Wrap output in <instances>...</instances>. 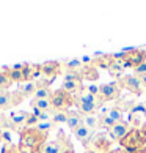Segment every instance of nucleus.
<instances>
[{
  "label": "nucleus",
  "mask_w": 146,
  "mask_h": 153,
  "mask_svg": "<svg viewBox=\"0 0 146 153\" xmlns=\"http://www.w3.org/2000/svg\"><path fill=\"white\" fill-rule=\"evenodd\" d=\"M49 134L39 131L36 126L24 128L19 133V144L18 149L21 153H38L39 149L47 142Z\"/></svg>",
  "instance_id": "obj_1"
},
{
  "label": "nucleus",
  "mask_w": 146,
  "mask_h": 153,
  "mask_svg": "<svg viewBox=\"0 0 146 153\" xmlns=\"http://www.w3.org/2000/svg\"><path fill=\"white\" fill-rule=\"evenodd\" d=\"M120 145L123 147V149H126L129 153L145 150V145H146V129L143 126L132 128L131 131H129V134L120 142Z\"/></svg>",
  "instance_id": "obj_2"
},
{
  "label": "nucleus",
  "mask_w": 146,
  "mask_h": 153,
  "mask_svg": "<svg viewBox=\"0 0 146 153\" xmlns=\"http://www.w3.org/2000/svg\"><path fill=\"white\" fill-rule=\"evenodd\" d=\"M68 150H74L72 149V142L69 140V137L65 134L63 129H58L57 139L54 140H47L38 153H66Z\"/></svg>",
  "instance_id": "obj_3"
},
{
  "label": "nucleus",
  "mask_w": 146,
  "mask_h": 153,
  "mask_svg": "<svg viewBox=\"0 0 146 153\" xmlns=\"http://www.w3.org/2000/svg\"><path fill=\"white\" fill-rule=\"evenodd\" d=\"M50 101H52V107L55 111H69V107H74L76 104L74 96L69 95L68 92H65L63 88L54 90Z\"/></svg>",
  "instance_id": "obj_4"
},
{
  "label": "nucleus",
  "mask_w": 146,
  "mask_h": 153,
  "mask_svg": "<svg viewBox=\"0 0 146 153\" xmlns=\"http://www.w3.org/2000/svg\"><path fill=\"white\" fill-rule=\"evenodd\" d=\"M118 85L120 88H126L129 90L131 93L134 95H142L143 92V79L138 77L137 74H126V76H121L118 79Z\"/></svg>",
  "instance_id": "obj_5"
},
{
  "label": "nucleus",
  "mask_w": 146,
  "mask_h": 153,
  "mask_svg": "<svg viewBox=\"0 0 146 153\" xmlns=\"http://www.w3.org/2000/svg\"><path fill=\"white\" fill-rule=\"evenodd\" d=\"M113 144V140L110 139L109 134H94V137L91 139L88 147H91V152L94 153H109L110 152V147Z\"/></svg>",
  "instance_id": "obj_6"
},
{
  "label": "nucleus",
  "mask_w": 146,
  "mask_h": 153,
  "mask_svg": "<svg viewBox=\"0 0 146 153\" xmlns=\"http://www.w3.org/2000/svg\"><path fill=\"white\" fill-rule=\"evenodd\" d=\"M127 52V57L124 60L126 68H137L138 65H142L146 62V51L142 49H124Z\"/></svg>",
  "instance_id": "obj_7"
},
{
  "label": "nucleus",
  "mask_w": 146,
  "mask_h": 153,
  "mask_svg": "<svg viewBox=\"0 0 146 153\" xmlns=\"http://www.w3.org/2000/svg\"><path fill=\"white\" fill-rule=\"evenodd\" d=\"M99 95L102 96L105 101H113L121 96V88L118 85V82H109L99 85Z\"/></svg>",
  "instance_id": "obj_8"
},
{
  "label": "nucleus",
  "mask_w": 146,
  "mask_h": 153,
  "mask_svg": "<svg viewBox=\"0 0 146 153\" xmlns=\"http://www.w3.org/2000/svg\"><path fill=\"white\" fill-rule=\"evenodd\" d=\"M131 129H132L131 123H127V122H120V123H115L113 126L109 129V136H110L112 140L121 142V140L129 134V131H131Z\"/></svg>",
  "instance_id": "obj_9"
},
{
  "label": "nucleus",
  "mask_w": 146,
  "mask_h": 153,
  "mask_svg": "<svg viewBox=\"0 0 146 153\" xmlns=\"http://www.w3.org/2000/svg\"><path fill=\"white\" fill-rule=\"evenodd\" d=\"M60 73H61V63L60 62L49 60V62L41 63V74H43V77L49 79V81H54Z\"/></svg>",
  "instance_id": "obj_10"
},
{
  "label": "nucleus",
  "mask_w": 146,
  "mask_h": 153,
  "mask_svg": "<svg viewBox=\"0 0 146 153\" xmlns=\"http://www.w3.org/2000/svg\"><path fill=\"white\" fill-rule=\"evenodd\" d=\"M74 136H76V139H77L82 145L88 147L90 142H91V139L94 137V131H91L90 128H87L85 125H82V126H79L76 131H74Z\"/></svg>",
  "instance_id": "obj_11"
},
{
  "label": "nucleus",
  "mask_w": 146,
  "mask_h": 153,
  "mask_svg": "<svg viewBox=\"0 0 146 153\" xmlns=\"http://www.w3.org/2000/svg\"><path fill=\"white\" fill-rule=\"evenodd\" d=\"M115 62V57H113V54H102V52H96L94 54V59L91 62V65L94 68H107L109 70V66L112 65Z\"/></svg>",
  "instance_id": "obj_12"
},
{
  "label": "nucleus",
  "mask_w": 146,
  "mask_h": 153,
  "mask_svg": "<svg viewBox=\"0 0 146 153\" xmlns=\"http://www.w3.org/2000/svg\"><path fill=\"white\" fill-rule=\"evenodd\" d=\"M66 125H68L69 129L74 133L79 126H82V125H83V114H80L77 109H69L68 111V122H66Z\"/></svg>",
  "instance_id": "obj_13"
},
{
  "label": "nucleus",
  "mask_w": 146,
  "mask_h": 153,
  "mask_svg": "<svg viewBox=\"0 0 146 153\" xmlns=\"http://www.w3.org/2000/svg\"><path fill=\"white\" fill-rule=\"evenodd\" d=\"M29 117H30V112H25V111H14V112H11V114H10V120L13 122L16 126H18L19 133H21L22 129L25 128V123H27V120H29Z\"/></svg>",
  "instance_id": "obj_14"
},
{
  "label": "nucleus",
  "mask_w": 146,
  "mask_h": 153,
  "mask_svg": "<svg viewBox=\"0 0 146 153\" xmlns=\"http://www.w3.org/2000/svg\"><path fill=\"white\" fill-rule=\"evenodd\" d=\"M79 74H80L82 81H98L99 79V71L93 65H83L79 70Z\"/></svg>",
  "instance_id": "obj_15"
},
{
  "label": "nucleus",
  "mask_w": 146,
  "mask_h": 153,
  "mask_svg": "<svg viewBox=\"0 0 146 153\" xmlns=\"http://www.w3.org/2000/svg\"><path fill=\"white\" fill-rule=\"evenodd\" d=\"M30 107H32L33 111H39V112L54 111L52 101H50V100H36V98H33V100L30 101Z\"/></svg>",
  "instance_id": "obj_16"
},
{
  "label": "nucleus",
  "mask_w": 146,
  "mask_h": 153,
  "mask_svg": "<svg viewBox=\"0 0 146 153\" xmlns=\"http://www.w3.org/2000/svg\"><path fill=\"white\" fill-rule=\"evenodd\" d=\"M61 88L65 90V92H68L69 95H72L76 98V96H79L83 90H85V87H83L82 82H63V85H61Z\"/></svg>",
  "instance_id": "obj_17"
},
{
  "label": "nucleus",
  "mask_w": 146,
  "mask_h": 153,
  "mask_svg": "<svg viewBox=\"0 0 146 153\" xmlns=\"http://www.w3.org/2000/svg\"><path fill=\"white\" fill-rule=\"evenodd\" d=\"M83 125H85L87 128H90L91 131H96L99 129V114H87L83 115Z\"/></svg>",
  "instance_id": "obj_18"
},
{
  "label": "nucleus",
  "mask_w": 146,
  "mask_h": 153,
  "mask_svg": "<svg viewBox=\"0 0 146 153\" xmlns=\"http://www.w3.org/2000/svg\"><path fill=\"white\" fill-rule=\"evenodd\" d=\"M18 92L24 96H30V95H35V92H36V85H35V82H21V84H18Z\"/></svg>",
  "instance_id": "obj_19"
},
{
  "label": "nucleus",
  "mask_w": 146,
  "mask_h": 153,
  "mask_svg": "<svg viewBox=\"0 0 146 153\" xmlns=\"http://www.w3.org/2000/svg\"><path fill=\"white\" fill-rule=\"evenodd\" d=\"M124 62H121V60H115L113 63H112L110 66H109V73L113 77H118L120 79L121 76H123V71H124Z\"/></svg>",
  "instance_id": "obj_20"
},
{
  "label": "nucleus",
  "mask_w": 146,
  "mask_h": 153,
  "mask_svg": "<svg viewBox=\"0 0 146 153\" xmlns=\"http://www.w3.org/2000/svg\"><path fill=\"white\" fill-rule=\"evenodd\" d=\"M10 107H13L11 92H0V111L10 109Z\"/></svg>",
  "instance_id": "obj_21"
},
{
  "label": "nucleus",
  "mask_w": 146,
  "mask_h": 153,
  "mask_svg": "<svg viewBox=\"0 0 146 153\" xmlns=\"http://www.w3.org/2000/svg\"><path fill=\"white\" fill-rule=\"evenodd\" d=\"M52 93H54V90H50V87H43V88H36L33 96L36 100H50L52 98Z\"/></svg>",
  "instance_id": "obj_22"
},
{
  "label": "nucleus",
  "mask_w": 146,
  "mask_h": 153,
  "mask_svg": "<svg viewBox=\"0 0 146 153\" xmlns=\"http://www.w3.org/2000/svg\"><path fill=\"white\" fill-rule=\"evenodd\" d=\"M5 73L10 76V79L13 82H16V84H21V82H24V76H22V71H16V70H11L10 66H5Z\"/></svg>",
  "instance_id": "obj_23"
},
{
  "label": "nucleus",
  "mask_w": 146,
  "mask_h": 153,
  "mask_svg": "<svg viewBox=\"0 0 146 153\" xmlns=\"http://www.w3.org/2000/svg\"><path fill=\"white\" fill-rule=\"evenodd\" d=\"M52 122H54L55 125L66 123V122H68V111H54Z\"/></svg>",
  "instance_id": "obj_24"
},
{
  "label": "nucleus",
  "mask_w": 146,
  "mask_h": 153,
  "mask_svg": "<svg viewBox=\"0 0 146 153\" xmlns=\"http://www.w3.org/2000/svg\"><path fill=\"white\" fill-rule=\"evenodd\" d=\"M63 82H82V77L79 74V71H65Z\"/></svg>",
  "instance_id": "obj_25"
},
{
  "label": "nucleus",
  "mask_w": 146,
  "mask_h": 153,
  "mask_svg": "<svg viewBox=\"0 0 146 153\" xmlns=\"http://www.w3.org/2000/svg\"><path fill=\"white\" fill-rule=\"evenodd\" d=\"M107 117H110L115 123H120V122H123V111L120 107H110Z\"/></svg>",
  "instance_id": "obj_26"
},
{
  "label": "nucleus",
  "mask_w": 146,
  "mask_h": 153,
  "mask_svg": "<svg viewBox=\"0 0 146 153\" xmlns=\"http://www.w3.org/2000/svg\"><path fill=\"white\" fill-rule=\"evenodd\" d=\"M11 84H13V81L10 79L7 73H0V92H8Z\"/></svg>",
  "instance_id": "obj_27"
},
{
  "label": "nucleus",
  "mask_w": 146,
  "mask_h": 153,
  "mask_svg": "<svg viewBox=\"0 0 146 153\" xmlns=\"http://www.w3.org/2000/svg\"><path fill=\"white\" fill-rule=\"evenodd\" d=\"M0 142L3 145L13 144V131H8V129H0Z\"/></svg>",
  "instance_id": "obj_28"
},
{
  "label": "nucleus",
  "mask_w": 146,
  "mask_h": 153,
  "mask_svg": "<svg viewBox=\"0 0 146 153\" xmlns=\"http://www.w3.org/2000/svg\"><path fill=\"white\" fill-rule=\"evenodd\" d=\"M36 128L39 129V131L49 134V131H52V129L55 128V123H54L52 120H50V122H39V123L36 125Z\"/></svg>",
  "instance_id": "obj_29"
},
{
  "label": "nucleus",
  "mask_w": 146,
  "mask_h": 153,
  "mask_svg": "<svg viewBox=\"0 0 146 153\" xmlns=\"http://www.w3.org/2000/svg\"><path fill=\"white\" fill-rule=\"evenodd\" d=\"M11 101H13V107H16L24 101V96H22L18 90H14V92H11Z\"/></svg>",
  "instance_id": "obj_30"
},
{
  "label": "nucleus",
  "mask_w": 146,
  "mask_h": 153,
  "mask_svg": "<svg viewBox=\"0 0 146 153\" xmlns=\"http://www.w3.org/2000/svg\"><path fill=\"white\" fill-rule=\"evenodd\" d=\"M2 153H21V152H19V149H18V145L8 144V145H3Z\"/></svg>",
  "instance_id": "obj_31"
},
{
  "label": "nucleus",
  "mask_w": 146,
  "mask_h": 153,
  "mask_svg": "<svg viewBox=\"0 0 146 153\" xmlns=\"http://www.w3.org/2000/svg\"><path fill=\"white\" fill-rule=\"evenodd\" d=\"M135 73H137L138 77H146V62L135 68Z\"/></svg>",
  "instance_id": "obj_32"
},
{
  "label": "nucleus",
  "mask_w": 146,
  "mask_h": 153,
  "mask_svg": "<svg viewBox=\"0 0 146 153\" xmlns=\"http://www.w3.org/2000/svg\"><path fill=\"white\" fill-rule=\"evenodd\" d=\"M87 92L91 93V95H99V87H96V85H90V87L87 88Z\"/></svg>",
  "instance_id": "obj_33"
},
{
  "label": "nucleus",
  "mask_w": 146,
  "mask_h": 153,
  "mask_svg": "<svg viewBox=\"0 0 146 153\" xmlns=\"http://www.w3.org/2000/svg\"><path fill=\"white\" fill-rule=\"evenodd\" d=\"M109 153H129L126 149H123V147H120V149H115V150H110Z\"/></svg>",
  "instance_id": "obj_34"
},
{
  "label": "nucleus",
  "mask_w": 146,
  "mask_h": 153,
  "mask_svg": "<svg viewBox=\"0 0 146 153\" xmlns=\"http://www.w3.org/2000/svg\"><path fill=\"white\" fill-rule=\"evenodd\" d=\"M134 153H146V150H140V152H134Z\"/></svg>",
  "instance_id": "obj_35"
},
{
  "label": "nucleus",
  "mask_w": 146,
  "mask_h": 153,
  "mask_svg": "<svg viewBox=\"0 0 146 153\" xmlns=\"http://www.w3.org/2000/svg\"><path fill=\"white\" fill-rule=\"evenodd\" d=\"M66 153H76L74 150H68V152H66Z\"/></svg>",
  "instance_id": "obj_36"
},
{
  "label": "nucleus",
  "mask_w": 146,
  "mask_h": 153,
  "mask_svg": "<svg viewBox=\"0 0 146 153\" xmlns=\"http://www.w3.org/2000/svg\"><path fill=\"white\" fill-rule=\"evenodd\" d=\"M85 153H94V152H91V150H87Z\"/></svg>",
  "instance_id": "obj_37"
},
{
  "label": "nucleus",
  "mask_w": 146,
  "mask_h": 153,
  "mask_svg": "<svg viewBox=\"0 0 146 153\" xmlns=\"http://www.w3.org/2000/svg\"><path fill=\"white\" fill-rule=\"evenodd\" d=\"M145 106H146V104H145Z\"/></svg>",
  "instance_id": "obj_38"
}]
</instances>
